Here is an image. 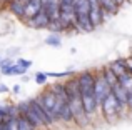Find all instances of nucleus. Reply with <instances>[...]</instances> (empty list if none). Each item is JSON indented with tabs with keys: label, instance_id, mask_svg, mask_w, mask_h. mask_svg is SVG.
I'll return each mask as SVG.
<instances>
[{
	"label": "nucleus",
	"instance_id": "nucleus-1",
	"mask_svg": "<svg viewBox=\"0 0 132 130\" xmlns=\"http://www.w3.org/2000/svg\"><path fill=\"white\" fill-rule=\"evenodd\" d=\"M39 102L44 105V108L47 110V114L50 115L52 118H54V122H55V120H59V114H60L62 105H64V104H67V102L60 100V98H59L57 95L54 94V90H52V88L45 90L44 94L40 95Z\"/></svg>",
	"mask_w": 132,
	"mask_h": 130
},
{
	"label": "nucleus",
	"instance_id": "nucleus-2",
	"mask_svg": "<svg viewBox=\"0 0 132 130\" xmlns=\"http://www.w3.org/2000/svg\"><path fill=\"white\" fill-rule=\"evenodd\" d=\"M100 107H102V112H104V115H105L107 120H114V118L120 114V110H122L120 105H119V102H117V98H116V95H114L112 92L104 98V102L100 104Z\"/></svg>",
	"mask_w": 132,
	"mask_h": 130
},
{
	"label": "nucleus",
	"instance_id": "nucleus-3",
	"mask_svg": "<svg viewBox=\"0 0 132 130\" xmlns=\"http://www.w3.org/2000/svg\"><path fill=\"white\" fill-rule=\"evenodd\" d=\"M80 90H82V104H84V110H85V114L90 117V115L97 110V105H99L97 97H95V88H80Z\"/></svg>",
	"mask_w": 132,
	"mask_h": 130
},
{
	"label": "nucleus",
	"instance_id": "nucleus-4",
	"mask_svg": "<svg viewBox=\"0 0 132 130\" xmlns=\"http://www.w3.org/2000/svg\"><path fill=\"white\" fill-rule=\"evenodd\" d=\"M60 20H62V22H64L67 27L75 25V20H77V13H75V7H74V3L62 2V0H60Z\"/></svg>",
	"mask_w": 132,
	"mask_h": 130
},
{
	"label": "nucleus",
	"instance_id": "nucleus-5",
	"mask_svg": "<svg viewBox=\"0 0 132 130\" xmlns=\"http://www.w3.org/2000/svg\"><path fill=\"white\" fill-rule=\"evenodd\" d=\"M112 92V85L104 78V75H97L95 78V97H97V102L99 105L104 102V98Z\"/></svg>",
	"mask_w": 132,
	"mask_h": 130
},
{
	"label": "nucleus",
	"instance_id": "nucleus-6",
	"mask_svg": "<svg viewBox=\"0 0 132 130\" xmlns=\"http://www.w3.org/2000/svg\"><path fill=\"white\" fill-rule=\"evenodd\" d=\"M30 107H32V110L35 112V115L40 118V122H42L45 127H48V125L54 124V118L47 114V110H45L44 105L39 102V98H37V100H30Z\"/></svg>",
	"mask_w": 132,
	"mask_h": 130
},
{
	"label": "nucleus",
	"instance_id": "nucleus-7",
	"mask_svg": "<svg viewBox=\"0 0 132 130\" xmlns=\"http://www.w3.org/2000/svg\"><path fill=\"white\" fill-rule=\"evenodd\" d=\"M52 18L50 15H48L47 12L42 8L37 15H34L32 18H29V25L34 27V29H48V25H50Z\"/></svg>",
	"mask_w": 132,
	"mask_h": 130
},
{
	"label": "nucleus",
	"instance_id": "nucleus-8",
	"mask_svg": "<svg viewBox=\"0 0 132 130\" xmlns=\"http://www.w3.org/2000/svg\"><path fill=\"white\" fill-rule=\"evenodd\" d=\"M112 94L116 95V98H117V102H119L120 108L127 107V100H129V90H127V88L124 87L120 82H119L117 85H114V87H112Z\"/></svg>",
	"mask_w": 132,
	"mask_h": 130
},
{
	"label": "nucleus",
	"instance_id": "nucleus-9",
	"mask_svg": "<svg viewBox=\"0 0 132 130\" xmlns=\"http://www.w3.org/2000/svg\"><path fill=\"white\" fill-rule=\"evenodd\" d=\"M95 78L90 72H84L82 75H79V83L80 88H95Z\"/></svg>",
	"mask_w": 132,
	"mask_h": 130
},
{
	"label": "nucleus",
	"instance_id": "nucleus-10",
	"mask_svg": "<svg viewBox=\"0 0 132 130\" xmlns=\"http://www.w3.org/2000/svg\"><path fill=\"white\" fill-rule=\"evenodd\" d=\"M59 120H62V122H74L75 120V115H74V110H72V107H70V104H64L62 105V108H60V114H59Z\"/></svg>",
	"mask_w": 132,
	"mask_h": 130
},
{
	"label": "nucleus",
	"instance_id": "nucleus-11",
	"mask_svg": "<svg viewBox=\"0 0 132 130\" xmlns=\"http://www.w3.org/2000/svg\"><path fill=\"white\" fill-rule=\"evenodd\" d=\"M90 20H92V23H94V27L95 25H100L102 23V20H104V8L102 7H97V8H90Z\"/></svg>",
	"mask_w": 132,
	"mask_h": 130
},
{
	"label": "nucleus",
	"instance_id": "nucleus-12",
	"mask_svg": "<svg viewBox=\"0 0 132 130\" xmlns=\"http://www.w3.org/2000/svg\"><path fill=\"white\" fill-rule=\"evenodd\" d=\"M25 70L27 68L25 67H22L20 63H13V65H10V67H7V68H2V73L3 75H13V73H17V75H23L25 73Z\"/></svg>",
	"mask_w": 132,
	"mask_h": 130
},
{
	"label": "nucleus",
	"instance_id": "nucleus-13",
	"mask_svg": "<svg viewBox=\"0 0 132 130\" xmlns=\"http://www.w3.org/2000/svg\"><path fill=\"white\" fill-rule=\"evenodd\" d=\"M100 7L104 8V12L109 13H117V8H119V3L116 0H99Z\"/></svg>",
	"mask_w": 132,
	"mask_h": 130
},
{
	"label": "nucleus",
	"instance_id": "nucleus-14",
	"mask_svg": "<svg viewBox=\"0 0 132 130\" xmlns=\"http://www.w3.org/2000/svg\"><path fill=\"white\" fill-rule=\"evenodd\" d=\"M10 10L12 13H15L17 17H25V5L20 0H12L10 2Z\"/></svg>",
	"mask_w": 132,
	"mask_h": 130
},
{
	"label": "nucleus",
	"instance_id": "nucleus-15",
	"mask_svg": "<svg viewBox=\"0 0 132 130\" xmlns=\"http://www.w3.org/2000/svg\"><path fill=\"white\" fill-rule=\"evenodd\" d=\"M102 75H104V78H105V80L109 82V83L112 85V87L119 83V75H117V73H116V72H114L110 67H109V68H105V70L102 72Z\"/></svg>",
	"mask_w": 132,
	"mask_h": 130
},
{
	"label": "nucleus",
	"instance_id": "nucleus-16",
	"mask_svg": "<svg viewBox=\"0 0 132 130\" xmlns=\"http://www.w3.org/2000/svg\"><path fill=\"white\" fill-rule=\"evenodd\" d=\"M110 68H112L114 72H116L117 75H124V73H127V67H126V62H122V60H117V62H114V63H110Z\"/></svg>",
	"mask_w": 132,
	"mask_h": 130
},
{
	"label": "nucleus",
	"instance_id": "nucleus-17",
	"mask_svg": "<svg viewBox=\"0 0 132 130\" xmlns=\"http://www.w3.org/2000/svg\"><path fill=\"white\" fill-rule=\"evenodd\" d=\"M17 120H19V130H35V125L30 124V120H27L23 115H19Z\"/></svg>",
	"mask_w": 132,
	"mask_h": 130
},
{
	"label": "nucleus",
	"instance_id": "nucleus-18",
	"mask_svg": "<svg viewBox=\"0 0 132 130\" xmlns=\"http://www.w3.org/2000/svg\"><path fill=\"white\" fill-rule=\"evenodd\" d=\"M48 29L54 30V32H60V30H65V29H67V25H65L60 18H55V20H52V22H50Z\"/></svg>",
	"mask_w": 132,
	"mask_h": 130
},
{
	"label": "nucleus",
	"instance_id": "nucleus-19",
	"mask_svg": "<svg viewBox=\"0 0 132 130\" xmlns=\"http://www.w3.org/2000/svg\"><path fill=\"white\" fill-rule=\"evenodd\" d=\"M45 43H47V45H52V47H60L62 40H60V37H59V35L52 33V35H48L47 39H45Z\"/></svg>",
	"mask_w": 132,
	"mask_h": 130
},
{
	"label": "nucleus",
	"instance_id": "nucleus-20",
	"mask_svg": "<svg viewBox=\"0 0 132 130\" xmlns=\"http://www.w3.org/2000/svg\"><path fill=\"white\" fill-rule=\"evenodd\" d=\"M7 130H19V120H17V117L7 118Z\"/></svg>",
	"mask_w": 132,
	"mask_h": 130
},
{
	"label": "nucleus",
	"instance_id": "nucleus-21",
	"mask_svg": "<svg viewBox=\"0 0 132 130\" xmlns=\"http://www.w3.org/2000/svg\"><path fill=\"white\" fill-rule=\"evenodd\" d=\"M47 77H48V73H42V72H39V73H35V82L39 85H42V83H45Z\"/></svg>",
	"mask_w": 132,
	"mask_h": 130
},
{
	"label": "nucleus",
	"instance_id": "nucleus-22",
	"mask_svg": "<svg viewBox=\"0 0 132 130\" xmlns=\"http://www.w3.org/2000/svg\"><path fill=\"white\" fill-rule=\"evenodd\" d=\"M17 63H20L22 67H25V68L32 67V62H30V60H25V59H19V60H17Z\"/></svg>",
	"mask_w": 132,
	"mask_h": 130
},
{
	"label": "nucleus",
	"instance_id": "nucleus-23",
	"mask_svg": "<svg viewBox=\"0 0 132 130\" xmlns=\"http://www.w3.org/2000/svg\"><path fill=\"white\" fill-rule=\"evenodd\" d=\"M10 65H13L12 60H0V68H7V67H10Z\"/></svg>",
	"mask_w": 132,
	"mask_h": 130
},
{
	"label": "nucleus",
	"instance_id": "nucleus-24",
	"mask_svg": "<svg viewBox=\"0 0 132 130\" xmlns=\"http://www.w3.org/2000/svg\"><path fill=\"white\" fill-rule=\"evenodd\" d=\"M127 107L132 110V88L129 90V100H127Z\"/></svg>",
	"mask_w": 132,
	"mask_h": 130
},
{
	"label": "nucleus",
	"instance_id": "nucleus-25",
	"mask_svg": "<svg viewBox=\"0 0 132 130\" xmlns=\"http://www.w3.org/2000/svg\"><path fill=\"white\" fill-rule=\"evenodd\" d=\"M5 92H9L7 85H5V83H0V94H5Z\"/></svg>",
	"mask_w": 132,
	"mask_h": 130
},
{
	"label": "nucleus",
	"instance_id": "nucleus-26",
	"mask_svg": "<svg viewBox=\"0 0 132 130\" xmlns=\"http://www.w3.org/2000/svg\"><path fill=\"white\" fill-rule=\"evenodd\" d=\"M0 130H7V120H3V118L0 122Z\"/></svg>",
	"mask_w": 132,
	"mask_h": 130
},
{
	"label": "nucleus",
	"instance_id": "nucleus-27",
	"mask_svg": "<svg viewBox=\"0 0 132 130\" xmlns=\"http://www.w3.org/2000/svg\"><path fill=\"white\" fill-rule=\"evenodd\" d=\"M12 90L15 92V94H19V92H20V85H13V88H12Z\"/></svg>",
	"mask_w": 132,
	"mask_h": 130
},
{
	"label": "nucleus",
	"instance_id": "nucleus-28",
	"mask_svg": "<svg viewBox=\"0 0 132 130\" xmlns=\"http://www.w3.org/2000/svg\"><path fill=\"white\" fill-rule=\"evenodd\" d=\"M20 2H22V3H23V5H27V3H29V2H30V0H20Z\"/></svg>",
	"mask_w": 132,
	"mask_h": 130
},
{
	"label": "nucleus",
	"instance_id": "nucleus-29",
	"mask_svg": "<svg viewBox=\"0 0 132 130\" xmlns=\"http://www.w3.org/2000/svg\"><path fill=\"white\" fill-rule=\"evenodd\" d=\"M62 2H69V3H74V0H62Z\"/></svg>",
	"mask_w": 132,
	"mask_h": 130
},
{
	"label": "nucleus",
	"instance_id": "nucleus-30",
	"mask_svg": "<svg viewBox=\"0 0 132 130\" xmlns=\"http://www.w3.org/2000/svg\"><path fill=\"white\" fill-rule=\"evenodd\" d=\"M116 2H117V3H119V5H120V3H122V2H124V0H116Z\"/></svg>",
	"mask_w": 132,
	"mask_h": 130
},
{
	"label": "nucleus",
	"instance_id": "nucleus-31",
	"mask_svg": "<svg viewBox=\"0 0 132 130\" xmlns=\"http://www.w3.org/2000/svg\"><path fill=\"white\" fill-rule=\"evenodd\" d=\"M3 2H9V3H10V2H12V0H3Z\"/></svg>",
	"mask_w": 132,
	"mask_h": 130
}]
</instances>
